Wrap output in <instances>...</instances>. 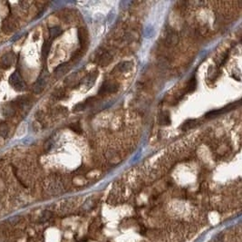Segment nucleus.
Returning a JSON list of instances; mask_svg holds the SVG:
<instances>
[{"label":"nucleus","mask_w":242,"mask_h":242,"mask_svg":"<svg viewBox=\"0 0 242 242\" xmlns=\"http://www.w3.org/2000/svg\"><path fill=\"white\" fill-rule=\"evenodd\" d=\"M9 82L10 84L17 90H22L25 86L24 84V82H23V79L20 77V75L17 74V72H15L14 74H12L10 76V79H9Z\"/></svg>","instance_id":"obj_1"},{"label":"nucleus","mask_w":242,"mask_h":242,"mask_svg":"<svg viewBox=\"0 0 242 242\" xmlns=\"http://www.w3.org/2000/svg\"><path fill=\"white\" fill-rule=\"evenodd\" d=\"M119 85L113 82H105L104 85L102 86L100 90V94H111V93H115L118 90Z\"/></svg>","instance_id":"obj_2"},{"label":"nucleus","mask_w":242,"mask_h":242,"mask_svg":"<svg viewBox=\"0 0 242 242\" xmlns=\"http://www.w3.org/2000/svg\"><path fill=\"white\" fill-rule=\"evenodd\" d=\"M178 42V35L174 31L169 32L168 35H166V39H165V43L166 44L169 46H172L175 45Z\"/></svg>","instance_id":"obj_3"},{"label":"nucleus","mask_w":242,"mask_h":242,"mask_svg":"<svg viewBox=\"0 0 242 242\" xmlns=\"http://www.w3.org/2000/svg\"><path fill=\"white\" fill-rule=\"evenodd\" d=\"M111 58H112L111 55L108 53L103 54L100 56V58H99V63H101V64H103V65L107 64V63L111 61Z\"/></svg>","instance_id":"obj_4"},{"label":"nucleus","mask_w":242,"mask_h":242,"mask_svg":"<svg viewBox=\"0 0 242 242\" xmlns=\"http://www.w3.org/2000/svg\"><path fill=\"white\" fill-rule=\"evenodd\" d=\"M195 125H196V121H195V120H189V121L185 122V123L182 124L181 128H182L183 130H185V131H188V130H190L191 128H193Z\"/></svg>","instance_id":"obj_5"},{"label":"nucleus","mask_w":242,"mask_h":242,"mask_svg":"<svg viewBox=\"0 0 242 242\" xmlns=\"http://www.w3.org/2000/svg\"><path fill=\"white\" fill-rule=\"evenodd\" d=\"M160 123L161 124H168L170 123V115L168 113H162L160 115Z\"/></svg>","instance_id":"obj_6"},{"label":"nucleus","mask_w":242,"mask_h":242,"mask_svg":"<svg viewBox=\"0 0 242 242\" xmlns=\"http://www.w3.org/2000/svg\"><path fill=\"white\" fill-rule=\"evenodd\" d=\"M130 64H131V63H128V62H123V63L118 64V66L116 67V69H118V70H119V71H121V72L126 71L129 67H131V65H130Z\"/></svg>","instance_id":"obj_7"},{"label":"nucleus","mask_w":242,"mask_h":242,"mask_svg":"<svg viewBox=\"0 0 242 242\" xmlns=\"http://www.w3.org/2000/svg\"><path fill=\"white\" fill-rule=\"evenodd\" d=\"M196 85H197V82H196V79L193 77L192 79H190L188 84V91L189 92H192L195 88H196Z\"/></svg>","instance_id":"obj_8"},{"label":"nucleus","mask_w":242,"mask_h":242,"mask_svg":"<svg viewBox=\"0 0 242 242\" xmlns=\"http://www.w3.org/2000/svg\"><path fill=\"white\" fill-rule=\"evenodd\" d=\"M50 34H51L52 36L55 37V36H57V35H59L61 34V29L59 27H54V28H52L50 30Z\"/></svg>","instance_id":"obj_9"}]
</instances>
